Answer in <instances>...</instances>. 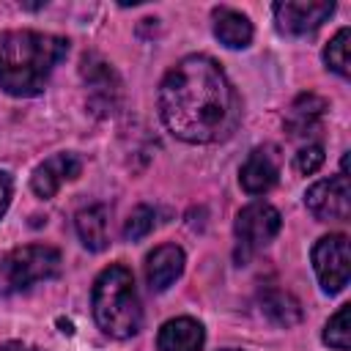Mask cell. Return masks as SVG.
Instances as JSON below:
<instances>
[{"instance_id": "1", "label": "cell", "mask_w": 351, "mask_h": 351, "mask_svg": "<svg viewBox=\"0 0 351 351\" xmlns=\"http://www.w3.org/2000/svg\"><path fill=\"white\" fill-rule=\"evenodd\" d=\"M159 115L173 137L203 145L225 140L236 129L241 104L214 58L186 55L159 85Z\"/></svg>"}, {"instance_id": "2", "label": "cell", "mask_w": 351, "mask_h": 351, "mask_svg": "<svg viewBox=\"0 0 351 351\" xmlns=\"http://www.w3.org/2000/svg\"><path fill=\"white\" fill-rule=\"evenodd\" d=\"M66 52L69 41L52 33H0V88L11 96H38Z\"/></svg>"}, {"instance_id": "3", "label": "cell", "mask_w": 351, "mask_h": 351, "mask_svg": "<svg viewBox=\"0 0 351 351\" xmlns=\"http://www.w3.org/2000/svg\"><path fill=\"white\" fill-rule=\"evenodd\" d=\"M90 304H93V318L104 335L115 340H126L140 332L143 307L134 288V277L126 266L112 263L96 277Z\"/></svg>"}, {"instance_id": "4", "label": "cell", "mask_w": 351, "mask_h": 351, "mask_svg": "<svg viewBox=\"0 0 351 351\" xmlns=\"http://www.w3.org/2000/svg\"><path fill=\"white\" fill-rule=\"evenodd\" d=\"M60 252L47 244H25L11 250L0 261V293H22L36 282L52 280L60 274Z\"/></svg>"}, {"instance_id": "5", "label": "cell", "mask_w": 351, "mask_h": 351, "mask_svg": "<svg viewBox=\"0 0 351 351\" xmlns=\"http://www.w3.org/2000/svg\"><path fill=\"white\" fill-rule=\"evenodd\" d=\"M280 211L263 200H255L250 206H244L236 217V261L247 263L258 250L269 247L274 241V236L280 233Z\"/></svg>"}, {"instance_id": "6", "label": "cell", "mask_w": 351, "mask_h": 351, "mask_svg": "<svg viewBox=\"0 0 351 351\" xmlns=\"http://www.w3.org/2000/svg\"><path fill=\"white\" fill-rule=\"evenodd\" d=\"M313 269L326 293H340L351 277V258H348V239L343 233L321 236L313 247Z\"/></svg>"}, {"instance_id": "7", "label": "cell", "mask_w": 351, "mask_h": 351, "mask_svg": "<svg viewBox=\"0 0 351 351\" xmlns=\"http://www.w3.org/2000/svg\"><path fill=\"white\" fill-rule=\"evenodd\" d=\"M304 206H307V211L318 222L348 219V214H351V186H348V178L335 176V178L315 181L307 189V195H304Z\"/></svg>"}, {"instance_id": "8", "label": "cell", "mask_w": 351, "mask_h": 351, "mask_svg": "<svg viewBox=\"0 0 351 351\" xmlns=\"http://www.w3.org/2000/svg\"><path fill=\"white\" fill-rule=\"evenodd\" d=\"M82 77L88 85V104L99 115H110L118 107L121 99V80L115 69L101 60L99 55H85L82 58Z\"/></svg>"}, {"instance_id": "9", "label": "cell", "mask_w": 351, "mask_h": 351, "mask_svg": "<svg viewBox=\"0 0 351 351\" xmlns=\"http://www.w3.org/2000/svg\"><path fill=\"white\" fill-rule=\"evenodd\" d=\"M335 14L332 0H282L274 3V22L288 36H304Z\"/></svg>"}, {"instance_id": "10", "label": "cell", "mask_w": 351, "mask_h": 351, "mask_svg": "<svg viewBox=\"0 0 351 351\" xmlns=\"http://www.w3.org/2000/svg\"><path fill=\"white\" fill-rule=\"evenodd\" d=\"M82 173V162L77 154H55L49 159H44L33 176H30V186L38 197H52L66 181H74Z\"/></svg>"}, {"instance_id": "11", "label": "cell", "mask_w": 351, "mask_h": 351, "mask_svg": "<svg viewBox=\"0 0 351 351\" xmlns=\"http://www.w3.org/2000/svg\"><path fill=\"white\" fill-rule=\"evenodd\" d=\"M277 176H280V165H277L274 151L255 148L239 170V184L247 195H266L277 184Z\"/></svg>"}, {"instance_id": "12", "label": "cell", "mask_w": 351, "mask_h": 351, "mask_svg": "<svg viewBox=\"0 0 351 351\" xmlns=\"http://www.w3.org/2000/svg\"><path fill=\"white\" fill-rule=\"evenodd\" d=\"M184 271V250L176 244H159L148 258H145V280L148 288L162 293L167 291Z\"/></svg>"}, {"instance_id": "13", "label": "cell", "mask_w": 351, "mask_h": 351, "mask_svg": "<svg viewBox=\"0 0 351 351\" xmlns=\"http://www.w3.org/2000/svg\"><path fill=\"white\" fill-rule=\"evenodd\" d=\"M206 343L203 324L195 318H170L162 324L156 335V348L159 351H200Z\"/></svg>"}, {"instance_id": "14", "label": "cell", "mask_w": 351, "mask_h": 351, "mask_svg": "<svg viewBox=\"0 0 351 351\" xmlns=\"http://www.w3.org/2000/svg\"><path fill=\"white\" fill-rule=\"evenodd\" d=\"M74 228H77L80 241L88 250H93V252L104 250L107 241H110V211H107V206L96 203V206H88V208L77 211Z\"/></svg>"}, {"instance_id": "15", "label": "cell", "mask_w": 351, "mask_h": 351, "mask_svg": "<svg viewBox=\"0 0 351 351\" xmlns=\"http://www.w3.org/2000/svg\"><path fill=\"white\" fill-rule=\"evenodd\" d=\"M324 112H326V99H321L318 93H302L293 99V104L285 112V129L293 137L310 134L321 123Z\"/></svg>"}, {"instance_id": "16", "label": "cell", "mask_w": 351, "mask_h": 351, "mask_svg": "<svg viewBox=\"0 0 351 351\" xmlns=\"http://www.w3.org/2000/svg\"><path fill=\"white\" fill-rule=\"evenodd\" d=\"M214 36L219 44L230 49H244L252 41V22L233 8H217L214 11Z\"/></svg>"}, {"instance_id": "17", "label": "cell", "mask_w": 351, "mask_h": 351, "mask_svg": "<svg viewBox=\"0 0 351 351\" xmlns=\"http://www.w3.org/2000/svg\"><path fill=\"white\" fill-rule=\"evenodd\" d=\"M261 313H263L271 324L285 326V329L302 321V307H299V302H296L291 293L277 291V288H271V291H266V293L261 296Z\"/></svg>"}, {"instance_id": "18", "label": "cell", "mask_w": 351, "mask_h": 351, "mask_svg": "<svg viewBox=\"0 0 351 351\" xmlns=\"http://www.w3.org/2000/svg\"><path fill=\"white\" fill-rule=\"evenodd\" d=\"M348 41H351V30H348V27H340V30L335 33V38L324 47V63H326V69H332V71L340 74V77H348V74H351Z\"/></svg>"}, {"instance_id": "19", "label": "cell", "mask_w": 351, "mask_h": 351, "mask_svg": "<svg viewBox=\"0 0 351 351\" xmlns=\"http://www.w3.org/2000/svg\"><path fill=\"white\" fill-rule=\"evenodd\" d=\"M348 313H351V304H343L326 324L324 329V343L337 348V351H348L351 348V324H348Z\"/></svg>"}, {"instance_id": "20", "label": "cell", "mask_w": 351, "mask_h": 351, "mask_svg": "<svg viewBox=\"0 0 351 351\" xmlns=\"http://www.w3.org/2000/svg\"><path fill=\"white\" fill-rule=\"evenodd\" d=\"M154 222H156V211H154L151 206H137V208L129 214L126 225H123V239H126V241H140V239H145V236L154 230Z\"/></svg>"}, {"instance_id": "21", "label": "cell", "mask_w": 351, "mask_h": 351, "mask_svg": "<svg viewBox=\"0 0 351 351\" xmlns=\"http://www.w3.org/2000/svg\"><path fill=\"white\" fill-rule=\"evenodd\" d=\"M321 165H324V148H321L318 143L299 148V154H296V159H293V167H296L302 176H310V173H315Z\"/></svg>"}, {"instance_id": "22", "label": "cell", "mask_w": 351, "mask_h": 351, "mask_svg": "<svg viewBox=\"0 0 351 351\" xmlns=\"http://www.w3.org/2000/svg\"><path fill=\"white\" fill-rule=\"evenodd\" d=\"M8 203H11V178H8V176L0 170V217L5 214Z\"/></svg>"}, {"instance_id": "23", "label": "cell", "mask_w": 351, "mask_h": 351, "mask_svg": "<svg viewBox=\"0 0 351 351\" xmlns=\"http://www.w3.org/2000/svg\"><path fill=\"white\" fill-rule=\"evenodd\" d=\"M0 351H41V348H27L25 343H16V340H8L0 346Z\"/></svg>"}, {"instance_id": "24", "label": "cell", "mask_w": 351, "mask_h": 351, "mask_svg": "<svg viewBox=\"0 0 351 351\" xmlns=\"http://www.w3.org/2000/svg\"><path fill=\"white\" fill-rule=\"evenodd\" d=\"M225 351H236V348H225Z\"/></svg>"}]
</instances>
